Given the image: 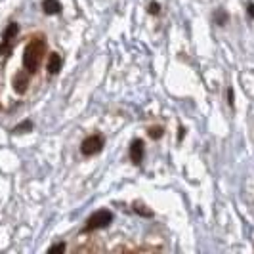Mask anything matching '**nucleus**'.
Segmentation results:
<instances>
[{
  "instance_id": "4",
  "label": "nucleus",
  "mask_w": 254,
  "mask_h": 254,
  "mask_svg": "<svg viewBox=\"0 0 254 254\" xmlns=\"http://www.w3.org/2000/svg\"><path fill=\"white\" fill-rule=\"evenodd\" d=\"M105 145L102 134H92L88 138H84L82 143H80V153L84 157H94V155H100Z\"/></svg>"
},
{
  "instance_id": "14",
  "label": "nucleus",
  "mask_w": 254,
  "mask_h": 254,
  "mask_svg": "<svg viewBox=\"0 0 254 254\" xmlns=\"http://www.w3.org/2000/svg\"><path fill=\"white\" fill-rule=\"evenodd\" d=\"M134 212H138V214H141V216H145V218L153 216L151 210H143V206H140V204H134Z\"/></svg>"
},
{
  "instance_id": "6",
  "label": "nucleus",
  "mask_w": 254,
  "mask_h": 254,
  "mask_svg": "<svg viewBox=\"0 0 254 254\" xmlns=\"http://www.w3.org/2000/svg\"><path fill=\"white\" fill-rule=\"evenodd\" d=\"M29 75L31 73H27V71H19L17 75L13 76V92L15 94H19V96H23L29 88Z\"/></svg>"
},
{
  "instance_id": "17",
  "label": "nucleus",
  "mask_w": 254,
  "mask_h": 254,
  "mask_svg": "<svg viewBox=\"0 0 254 254\" xmlns=\"http://www.w3.org/2000/svg\"><path fill=\"white\" fill-rule=\"evenodd\" d=\"M228 102H229V105H231V107H233V90L231 88H228Z\"/></svg>"
},
{
  "instance_id": "8",
  "label": "nucleus",
  "mask_w": 254,
  "mask_h": 254,
  "mask_svg": "<svg viewBox=\"0 0 254 254\" xmlns=\"http://www.w3.org/2000/svg\"><path fill=\"white\" fill-rule=\"evenodd\" d=\"M42 12L46 13V15H58V13H62V4H60V0H42Z\"/></svg>"
},
{
  "instance_id": "16",
  "label": "nucleus",
  "mask_w": 254,
  "mask_h": 254,
  "mask_svg": "<svg viewBox=\"0 0 254 254\" xmlns=\"http://www.w3.org/2000/svg\"><path fill=\"white\" fill-rule=\"evenodd\" d=\"M184 138H186V128L180 127V128H178V141H182Z\"/></svg>"
},
{
  "instance_id": "13",
  "label": "nucleus",
  "mask_w": 254,
  "mask_h": 254,
  "mask_svg": "<svg viewBox=\"0 0 254 254\" xmlns=\"http://www.w3.org/2000/svg\"><path fill=\"white\" fill-rule=\"evenodd\" d=\"M48 253L54 254V253H65V243H54L50 249H48Z\"/></svg>"
},
{
  "instance_id": "12",
  "label": "nucleus",
  "mask_w": 254,
  "mask_h": 254,
  "mask_svg": "<svg viewBox=\"0 0 254 254\" xmlns=\"http://www.w3.org/2000/svg\"><path fill=\"white\" fill-rule=\"evenodd\" d=\"M147 12L151 13V15H159V13H161V4H159V2H149Z\"/></svg>"
},
{
  "instance_id": "15",
  "label": "nucleus",
  "mask_w": 254,
  "mask_h": 254,
  "mask_svg": "<svg viewBox=\"0 0 254 254\" xmlns=\"http://www.w3.org/2000/svg\"><path fill=\"white\" fill-rule=\"evenodd\" d=\"M247 13H249L251 19H254V2H249V4H247Z\"/></svg>"
},
{
  "instance_id": "9",
  "label": "nucleus",
  "mask_w": 254,
  "mask_h": 254,
  "mask_svg": "<svg viewBox=\"0 0 254 254\" xmlns=\"http://www.w3.org/2000/svg\"><path fill=\"white\" fill-rule=\"evenodd\" d=\"M212 19H214V23L220 27H224L226 23H228V19H229V15L226 10H222V8H218L216 12H214V15H212Z\"/></svg>"
},
{
  "instance_id": "1",
  "label": "nucleus",
  "mask_w": 254,
  "mask_h": 254,
  "mask_svg": "<svg viewBox=\"0 0 254 254\" xmlns=\"http://www.w3.org/2000/svg\"><path fill=\"white\" fill-rule=\"evenodd\" d=\"M46 37L42 35H35L27 42L25 52H23V67L27 73H37L40 65L44 62V54H46Z\"/></svg>"
},
{
  "instance_id": "11",
  "label": "nucleus",
  "mask_w": 254,
  "mask_h": 254,
  "mask_svg": "<svg viewBox=\"0 0 254 254\" xmlns=\"http://www.w3.org/2000/svg\"><path fill=\"white\" fill-rule=\"evenodd\" d=\"M147 134H149V138H151V140H161V138H163V134H165V128L161 127V125H155V127H149Z\"/></svg>"
},
{
  "instance_id": "2",
  "label": "nucleus",
  "mask_w": 254,
  "mask_h": 254,
  "mask_svg": "<svg viewBox=\"0 0 254 254\" xmlns=\"http://www.w3.org/2000/svg\"><path fill=\"white\" fill-rule=\"evenodd\" d=\"M111 222H113V212L111 210H98L86 220V226L82 228V231L92 233V231H98V229H105L111 226Z\"/></svg>"
},
{
  "instance_id": "7",
  "label": "nucleus",
  "mask_w": 254,
  "mask_h": 254,
  "mask_svg": "<svg viewBox=\"0 0 254 254\" xmlns=\"http://www.w3.org/2000/svg\"><path fill=\"white\" fill-rule=\"evenodd\" d=\"M62 67H64V60H62V56H60L58 52H52L50 56H48V62H46V69H48V73H50V75H58V73L62 71Z\"/></svg>"
},
{
  "instance_id": "3",
  "label": "nucleus",
  "mask_w": 254,
  "mask_h": 254,
  "mask_svg": "<svg viewBox=\"0 0 254 254\" xmlns=\"http://www.w3.org/2000/svg\"><path fill=\"white\" fill-rule=\"evenodd\" d=\"M17 33H19V25H17L15 21L8 23V27L4 29V33H2V42H0V54H2L4 58H10L12 48H13V40L17 37Z\"/></svg>"
},
{
  "instance_id": "5",
  "label": "nucleus",
  "mask_w": 254,
  "mask_h": 254,
  "mask_svg": "<svg viewBox=\"0 0 254 254\" xmlns=\"http://www.w3.org/2000/svg\"><path fill=\"white\" fill-rule=\"evenodd\" d=\"M143 155H145V143L143 140H134L130 143V161L134 165H141L143 163Z\"/></svg>"
},
{
  "instance_id": "10",
  "label": "nucleus",
  "mask_w": 254,
  "mask_h": 254,
  "mask_svg": "<svg viewBox=\"0 0 254 254\" xmlns=\"http://www.w3.org/2000/svg\"><path fill=\"white\" fill-rule=\"evenodd\" d=\"M33 130V123L29 121V119H25V121H21L17 127L12 128V134H25V132H31Z\"/></svg>"
}]
</instances>
